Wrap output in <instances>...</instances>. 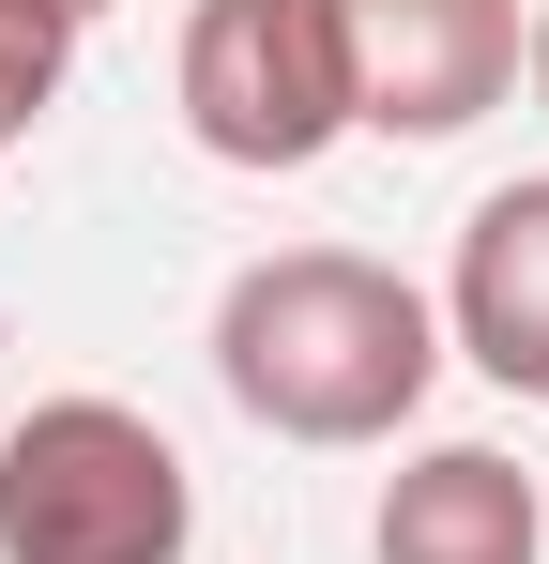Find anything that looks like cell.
<instances>
[{"label": "cell", "mask_w": 549, "mask_h": 564, "mask_svg": "<svg viewBox=\"0 0 549 564\" xmlns=\"http://www.w3.org/2000/svg\"><path fill=\"white\" fill-rule=\"evenodd\" d=\"M214 381L274 443H397L443 381V305L366 245H274L214 290Z\"/></svg>", "instance_id": "1"}, {"label": "cell", "mask_w": 549, "mask_h": 564, "mask_svg": "<svg viewBox=\"0 0 549 564\" xmlns=\"http://www.w3.org/2000/svg\"><path fill=\"white\" fill-rule=\"evenodd\" d=\"M198 488L138 397H31L0 427V564H183Z\"/></svg>", "instance_id": "2"}, {"label": "cell", "mask_w": 549, "mask_h": 564, "mask_svg": "<svg viewBox=\"0 0 549 564\" xmlns=\"http://www.w3.org/2000/svg\"><path fill=\"white\" fill-rule=\"evenodd\" d=\"M183 138L214 169H321L352 138V31L336 0H183Z\"/></svg>", "instance_id": "3"}, {"label": "cell", "mask_w": 549, "mask_h": 564, "mask_svg": "<svg viewBox=\"0 0 549 564\" xmlns=\"http://www.w3.org/2000/svg\"><path fill=\"white\" fill-rule=\"evenodd\" d=\"M336 31H352V138H412V153L473 138L535 62L519 0H336Z\"/></svg>", "instance_id": "4"}, {"label": "cell", "mask_w": 549, "mask_h": 564, "mask_svg": "<svg viewBox=\"0 0 549 564\" xmlns=\"http://www.w3.org/2000/svg\"><path fill=\"white\" fill-rule=\"evenodd\" d=\"M443 351H473L504 397H549V169L473 198L458 275H443Z\"/></svg>", "instance_id": "5"}, {"label": "cell", "mask_w": 549, "mask_h": 564, "mask_svg": "<svg viewBox=\"0 0 549 564\" xmlns=\"http://www.w3.org/2000/svg\"><path fill=\"white\" fill-rule=\"evenodd\" d=\"M366 550L381 564H535L549 550V503H535V473L504 458V443H428V458L381 488Z\"/></svg>", "instance_id": "6"}, {"label": "cell", "mask_w": 549, "mask_h": 564, "mask_svg": "<svg viewBox=\"0 0 549 564\" xmlns=\"http://www.w3.org/2000/svg\"><path fill=\"white\" fill-rule=\"evenodd\" d=\"M62 77H77V15L62 0H0V153L62 107Z\"/></svg>", "instance_id": "7"}, {"label": "cell", "mask_w": 549, "mask_h": 564, "mask_svg": "<svg viewBox=\"0 0 549 564\" xmlns=\"http://www.w3.org/2000/svg\"><path fill=\"white\" fill-rule=\"evenodd\" d=\"M519 77H535V107H549V0H535V62H519Z\"/></svg>", "instance_id": "8"}, {"label": "cell", "mask_w": 549, "mask_h": 564, "mask_svg": "<svg viewBox=\"0 0 549 564\" xmlns=\"http://www.w3.org/2000/svg\"><path fill=\"white\" fill-rule=\"evenodd\" d=\"M62 15H77V31H92V15H107V0H62Z\"/></svg>", "instance_id": "9"}]
</instances>
